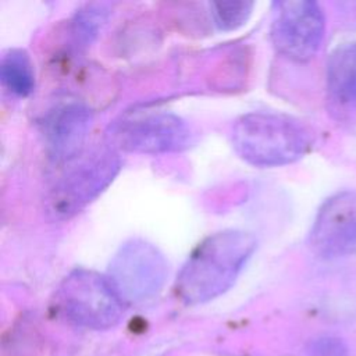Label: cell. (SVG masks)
Returning <instances> with one entry per match:
<instances>
[{
	"label": "cell",
	"instance_id": "6",
	"mask_svg": "<svg viewBox=\"0 0 356 356\" xmlns=\"http://www.w3.org/2000/svg\"><path fill=\"white\" fill-rule=\"evenodd\" d=\"M114 147L142 154L181 152L192 143L191 127L168 111H146L124 117L110 128Z\"/></svg>",
	"mask_w": 356,
	"mask_h": 356
},
{
	"label": "cell",
	"instance_id": "11",
	"mask_svg": "<svg viewBox=\"0 0 356 356\" xmlns=\"http://www.w3.org/2000/svg\"><path fill=\"white\" fill-rule=\"evenodd\" d=\"M0 81L4 89L17 96L26 97L33 92L35 74L29 56L21 49H11L0 61Z\"/></svg>",
	"mask_w": 356,
	"mask_h": 356
},
{
	"label": "cell",
	"instance_id": "13",
	"mask_svg": "<svg viewBox=\"0 0 356 356\" xmlns=\"http://www.w3.org/2000/svg\"><path fill=\"white\" fill-rule=\"evenodd\" d=\"M253 1H213L210 3V13L214 24L221 31H234L242 26L250 17Z\"/></svg>",
	"mask_w": 356,
	"mask_h": 356
},
{
	"label": "cell",
	"instance_id": "3",
	"mask_svg": "<svg viewBox=\"0 0 356 356\" xmlns=\"http://www.w3.org/2000/svg\"><path fill=\"white\" fill-rule=\"evenodd\" d=\"M44 196L46 213L68 220L92 203L117 177L121 157L114 146L85 149L63 164Z\"/></svg>",
	"mask_w": 356,
	"mask_h": 356
},
{
	"label": "cell",
	"instance_id": "1",
	"mask_svg": "<svg viewBox=\"0 0 356 356\" xmlns=\"http://www.w3.org/2000/svg\"><path fill=\"white\" fill-rule=\"evenodd\" d=\"M257 246L246 231L224 229L203 239L184 263L175 282L186 305L209 302L228 291Z\"/></svg>",
	"mask_w": 356,
	"mask_h": 356
},
{
	"label": "cell",
	"instance_id": "12",
	"mask_svg": "<svg viewBox=\"0 0 356 356\" xmlns=\"http://www.w3.org/2000/svg\"><path fill=\"white\" fill-rule=\"evenodd\" d=\"M106 8L102 4H88L71 21V40L75 49L86 47L106 21Z\"/></svg>",
	"mask_w": 356,
	"mask_h": 356
},
{
	"label": "cell",
	"instance_id": "14",
	"mask_svg": "<svg viewBox=\"0 0 356 356\" xmlns=\"http://www.w3.org/2000/svg\"><path fill=\"white\" fill-rule=\"evenodd\" d=\"M348 346L335 337H321L314 339L307 348V356H348Z\"/></svg>",
	"mask_w": 356,
	"mask_h": 356
},
{
	"label": "cell",
	"instance_id": "4",
	"mask_svg": "<svg viewBox=\"0 0 356 356\" xmlns=\"http://www.w3.org/2000/svg\"><path fill=\"white\" fill-rule=\"evenodd\" d=\"M57 309L72 323L106 330L122 317V300L107 277L86 268L72 270L56 292Z\"/></svg>",
	"mask_w": 356,
	"mask_h": 356
},
{
	"label": "cell",
	"instance_id": "2",
	"mask_svg": "<svg viewBox=\"0 0 356 356\" xmlns=\"http://www.w3.org/2000/svg\"><path fill=\"white\" fill-rule=\"evenodd\" d=\"M313 132L302 121L271 111H253L235 120L231 143L236 154L254 167H280L303 157Z\"/></svg>",
	"mask_w": 356,
	"mask_h": 356
},
{
	"label": "cell",
	"instance_id": "5",
	"mask_svg": "<svg viewBox=\"0 0 356 356\" xmlns=\"http://www.w3.org/2000/svg\"><path fill=\"white\" fill-rule=\"evenodd\" d=\"M168 275L165 256L153 243L134 238L110 260L107 280L122 302L140 303L154 298Z\"/></svg>",
	"mask_w": 356,
	"mask_h": 356
},
{
	"label": "cell",
	"instance_id": "9",
	"mask_svg": "<svg viewBox=\"0 0 356 356\" xmlns=\"http://www.w3.org/2000/svg\"><path fill=\"white\" fill-rule=\"evenodd\" d=\"M92 121V110L76 100L60 103L47 111L40 129L50 159L64 164L83 152Z\"/></svg>",
	"mask_w": 356,
	"mask_h": 356
},
{
	"label": "cell",
	"instance_id": "10",
	"mask_svg": "<svg viewBox=\"0 0 356 356\" xmlns=\"http://www.w3.org/2000/svg\"><path fill=\"white\" fill-rule=\"evenodd\" d=\"M327 106L339 122L356 124V42L337 47L325 71Z\"/></svg>",
	"mask_w": 356,
	"mask_h": 356
},
{
	"label": "cell",
	"instance_id": "7",
	"mask_svg": "<svg viewBox=\"0 0 356 356\" xmlns=\"http://www.w3.org/2000/svg\"><path fill=\"white\" fill-rule=\"evenodd\" d=\"M325 31L324 13L312 0H285L273 4L270 36L278 53L298 63L318 51Z\"/></svg>",
	"mask_w": 356,
	"mask_h": 356
},
{
	"label": "cell",
	"instance_id": "8",
	"mask_svg": "<svg viewBox=\"0 0 356 356\" xmlns=\"http://www.w3.org/2000/svg\"><path fill=\"white\" fill-rule=\"evenodd\" d=\"M309 248L324 260L356 254V191L338 192L321 204L309 232Z\"/></svg>",
	"mask_w": 356,
	"mask_h": 356
}]
</instances>
